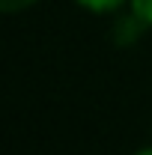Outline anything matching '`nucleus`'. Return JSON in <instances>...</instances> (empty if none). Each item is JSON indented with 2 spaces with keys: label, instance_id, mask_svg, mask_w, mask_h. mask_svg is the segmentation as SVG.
Returning <instances> with one entry per match:
<instances>
[{
  "label": "nucleus",
  "instance_id": "obj_1",
  "mask_svg": "<svg viewBox=\"0 0 152 155\" xmlns=\"http://www.w3.org/2000/svg\"><path fill=\"white\" fill-rule=\"evenodd\" d=\"M78 6L90 15H116L119 9H125L131 0H75Z\"/></svg>",
  "mask_w": 152,
  "mask_h": 155
},
{
  "label": "nucleus",
  "instance_id": "obj_2",
  "mask_svg": "<svg viewBox=\"0 0 152 155\" xmlns=\"http://www.w3.org/2000/svg\"><path fill=\"white\" fill-rule=\"evenodd\" d=\"M128 12H134L143 27H152V0H131L128 3Z\"/></svg>",
  "mask_w": 152,
  "mask_h": 155
},
{
  "label": "nucleus",
  "instance_id": "obj_3",
  "mask_svg": "<svg viewBox=\"0 0 152 155\" xmlns=\"http://www.w3.org/2000/svg\"><path fill=\"white\" fill-rule=\"evenodd\" d=\"M39 0H0V9L6 15H18V12H27L30 6H36Z\"/></svg>",
  "mask_w": 152,
  "mask_h": 155
},
{
  "label": "nucleus",
  "instance_id": "obj_4",
  "mask_svg": "<svg viewBox=\"0 0 152 155\" xmlns=\"http://www.w3.org/2000/svg\"><path fill=\"white\" fill-rule=\"evenodd\" d=\"M134 155H152V146H143V149H137Z\"/></svg>",
  "mask_w": 152,
  "mask_h": 155
}]
</instances>
